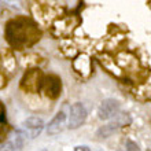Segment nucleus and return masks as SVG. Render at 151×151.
Listing matches in <instances>:
<instances>
[{
	"mask_svg": "<svg viewBox=\"0 0 151 151\" xmlns=\"http://www.w3.org/2000/svg\"><path fill=\"white\" fill-rule=\"evenodd\" d=\"M117 119L113 121V122H109L107 125H103L102 128L98 129L96 132V136H98V139H106L109 136H111L118 128L124 127V125H127V124L131 122V118H129V115L125 114V115H115Z\"/></svg>",
	"mask_w": 151,
	"mask_h": 151,
	"instance_id": "3",
	"label": "nucleus"
},
{
	"mask_svg": "<svg viewBox=\"0 0 151 151\" xmlns=\"http://www.w3.org/2000/svg\"><path fill=\"white\" fill-rule=\"evenodd\" d=\"M65 122H66V114L63 111H59L50 121L47 127V133L48 135H58L59 132L63 131Z\"/></svg>",
	"mask_w": 151,
	"mask_h": 151,
	"instance_id": "6",
	"label": "nucleus"
},
{
	"mask_svg": "<svg viewBox=\"0 0 151 151\" xmlns=\"http://www.w3.org/2000/svg\"><path fill=\"white\" fill-rule=\"evenodd\" d=\"M74 150H89V148L87 146H77V147H74Z\"/></svg>",
	"mask_w": 151,
	"mask_h": 151,
	"instance_id": "8",
	"label": "nucleus"
},
{
	"mask_svg": "<svg viewBox=\"0 0 151 151\" xmlns=\"http://www.w3.org/2000/svg\"><path fill=\"white\" fill-rule=\"evenodd\" d=\"M6 37H7L8 43L11 44L12 47L22 50V48L30 47L36 41H39L40 32L32 21L21 18V19L11 21L7 25Z\"/></svg>",
	"mask_w": 151,
	"mask_h": 151,
	"instance_id": "1",
	"label": "nucleus"
},
{
	"mask_svg": "<svg viewBox=\"0 0 151 151\" xmlns=\"http://www.w3.org/2000/svg\"><path fill=\"white\" fill-rule=\"evenodd\" d=\"M87 119V109L83 103H73L70 107V114L68 119V127L70 129H77L85 122Z\"/></svg>",
	"mask_w": 151,
	"mask_h": 151,
	"instance_id": "2",
	"label": "nucleus"
},
{
	"mask_svg": "<svg viewBox=\"0 0 151 151\" xmlns=\"http://www.w3.org/2000/svg\"><path fill=\"white\" fill-rule=\"evenodd\" d=\"M6 1H14V0H6Z\"/></svg>",
	"mask_w": 151,
	"mask_h": 151,
	"instance_id": "10",
	"label": "nucleus"
},
{
	"mask_svg": "<svg viewBox=\"0 0 151 151\" xmlns=\"http://www.w3.org/2000/svg\"><path fill=\"white\" fill-rule=\"evenodd\" d=\"M127 148H128V150H139L137 144L133 143V142H129V140L127 142Z\"/></svg>",
	"mask_w": 151,
	"mask_h": 151,
	"instance_id": "7",
	"label": "nucleus"
},
{
	"mask_svg": "<svg viewBox=\"0 0 151 151\" xmlns=\"http://www.w3.org/2000/svg\"><path fill=\"white\" fill-rule=\"evenodd\" d=\"M119 107L121 106H119V102L117 99H104L98 109V117L103 121L110 119L118 114Z\"/></svg>",
	"mask_w": 151,
	"mask_h": 151,
	"instance_id": "5",
	"label": "nucleus"
},
{
	"mask_svg": "<svg viewBox=\"0 0 151 151\" xmlns=\"http://www.w3.org/2000/svg\"><path fill=\"white\" fill-rule=\"evenodd\" d=\"M3 117H4V109H3V106L0 104V119L3 118Z\"/></svg>",
	"mask_w": 151,
	"mask_h": 151,
	"instance_id": "9",
	"label": "nucleus"
},
{
	"mask_svg": "<svg viewBox=\"0 0 151 151\" xmlns=\"http://www.w3.org/2000/svg\"><path fill=\"white\" fill-rule=\"evenodd\" d=\"M44 128L43 119L39 117H29L28 119H25L22 122V131L24 135L28 136L29 139H36L37 136L41 133Z\"/></svg>",
	"mask_w": 151,
	"mask_h": 151,
	"instance_id": "4",
	"label": "nucleus"
}]
</instances>
